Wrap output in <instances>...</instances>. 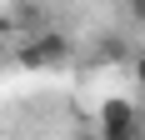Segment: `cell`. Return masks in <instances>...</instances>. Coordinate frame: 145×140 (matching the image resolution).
Instances as JSON below:
<instances>
[{"label":"cell","instance_id":"cell-1","mask_svg":"<svg viewBox=\"0 0 145 140\" xmlns=\"http://www.w3.org/2000/svg\"><path fill=\"white\" fill-rule=\"evenodd\" d=\"M70 60V40L55 35V30H40V35H30V40L15 45V65L20 70H55Z\"/></svg>","mask_w":145,"mask_h":140},{"label":"cell","instance_id":"cell-2","mask_svg":"<svg viewBox=\"0 0 145 140\" xmlns=\"http://www.w3.org/2000/svg\"><path fill=\"white\" fill-rule=\"evenodd\" d=\"M100 140H145V120L130 100L110 95L100 105Z\"/></svg>","mask_w":145,"mask_h":140},{"label":"cell","instance_id":"cell-3","mask_svg":"<svg viewBox=\"0 0 145 140\" xmlns=\"http://www.w3.org/2000/svg\"><path fill=\"white\" fill-rule=\"evenodd\" d=\"M130 70H135V85H140V95H145V55H135V65H130Z\"/></svg>","mask_w":145,"mask_h":140},{"label":"cell","instance_id":"cell-4","mask_svg":"<svg viewBox=\"0 0 145 140\" xmlns=\"http://www.w3.org/2000/svg\"><path fill=\"white\" fill-rule=\"evenodd\" d=\"M130 15H135V20H145V0H130Z\"/></svg>","mask_w":145,"mask_h":140}]
</instances>
